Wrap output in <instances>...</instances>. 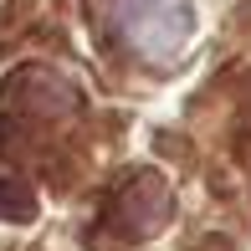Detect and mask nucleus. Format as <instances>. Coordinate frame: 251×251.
<instances>
[{
  "label": "nucleus",
  "mask_w": 251,
  "mask_h": 251,
  "mask_svg": "<svg viewBox=\"0 0 251 251\" xmlns=\"http://www.w3.org/2000/svg\"><path fill=\"white\" fill-rule=\"evenodd\" d=\"M118 47L149 67H169L195 41V0H102Z\"/></svg>",
  "instance_id": "1"
},
{
  "label": "nucleus",
  "mask_w": 251,
  "mask_h": 251,
  "mask_svg": "<svg viewBox=\"0 0 251 251\" xmlns=\"http://www.w3.org/2000/svg\"><path fill=\"white\" fill-rule=\"evenodd\" d=\"M169 215H175V195H169V185L159 175H133L128 185L113 195V205H108L113 231H118V236H133V241L164 231Z\"/></svg>",
  "instance_id": "2"
},
{
  "label": "nucleus",
  "mask_w": 251,
  "mask_h": 251,
  "mask_svg": "<svg viewBox=\"0 0 251 251\" xmlns=\"http://www.w3.org/2000/svg\"><path fill=\"white\" fill-rule=\"evenodd\" d=\"M36 215V190L26 179L0 175V221H31Z\"/></svg>",
  "instance_id": "3"
},
{
  "label": "nucleus",
  "mask_w": 251,
  "mask_h": 251,
  "mask_svg": "<svg viewBox=\"0 0 251 251\" xmlns=\"http://www.w3.org/2000/svg\"><path fill=\"white\" fill-rule=\"evenodd\" d=\"M241 108H246V118H251V82H246V93H241Z\"/></svg>",
  "instance_id": "4"
}]
</instances>
